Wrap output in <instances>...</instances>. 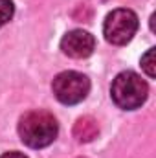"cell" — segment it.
I'll list each match as a JSON object with an SVG mask.
<instances>
[{
	"mask_svg": "<svg viewBox=\"0 0 156 158\" xmlns=\"http://www.w3.org/2000/svg\"><path fill=\"white\" fill-rule=\"evenodd\" d=\"M57 119L46 110H30L18 121L20 140L31 149H42L50 145L57 138Z\"/></svg>",
	"mask_w": 156,
	"mask_h": 158,
	"instance_id": "obj_1",
	"label": "cell"
},
{
	"mask_svg": "<svg viewBox=\"0 0 156 158\" xmlns=\"http://www.w3.org/2000/svg\"><path fill=\"white\" fill-rule=\"evenodd\" d=\"M149 94V86L136 72H121L112 81L110 96L112 101L123 110L140 109Z\"/></svg>",
	"mask_w": 156,
	"mask_h": 158,
	"instance_id": "obj_2",
	"label": "cell"
},
{
	"mask_svg": "<svg viewBox=\"0 0 156 158\" xmlns=\"http://www.w3.org/2000/svg\"><path fill=\"white\" fill-rule=\"evenodd\" d=\"M51 90L55 94V98L64 103V105H76L81 103L88 92H90V81L86 76L79 74V72H61L51 83Z\"/></svg>",
	"mask_w": 156,
	"mask_h": 158,
	"instance_id": "obj_3",
	"label": "cell"
},
{
	"mask_svg": "<svg viewBox=\"0 0 156 158\" xmlns=\"http://www.w3.org/2000/svg\"><path fill=\"white\" fill-rule=\"evenodd\" d=\"M136 30H138V17L130 9H114L112 13L107 15L103 24L105 39L116 46L127 44L134 37Z\"/></svg>",
	"mask_w": 156,
	"mask_h": 158,
	"instance_id": "obj_4",
	"label": "cell"
},
{
	"mask_svg": "<svg viewBox=\"0 0 156 158\" xmlns=\"http://www.w3.org/2000/svg\"><path fill=\"white\" fill-rule=\"evenodd\" d=\"M96 48V39L84 30H72L61 39V50L72 59H84Z\"/></svg>",
	"mask_w": 156,
	"mask_h": 158,
	"instance_id": "obj_5",
	"label": "cell"
},
{
	"mask_svg": "<svg viewBox=\"0 0 156 158\" xmlns=\"http://www.w3.org/2000/svg\"><path fill=\"white\" fill-rule=\"evenodd\" d=\"M97 134H99V125L92 116H83L74 125V136L81 143L92 142L94 138H97Z\"/></svg>",
	"mask_w": 156,
	"mask_h": 158,
	"instance_id": "obj_6",
	"label": "cell"
},
{
	"mask_svg": "<svg viewBox=\"0 0 156 158\" xmlns=\"http://www.w3.org/2000/svg\"><path fill=\"white\" fill-rule=\"evenodd\" d=\"M156 63H154V48H151V50H147V53L142 57V68L145 70V74L149 76V77H154L156 76Z\"/></svg>",
	"mask_w": 156,
	"mask_h": 158,
	"instance_id": "obj_7",
	"label": "cell"
},
{
	"mask_svg": "<svg viewBox=\"0 0 156 158\" xmlns=\"http://www.w3.org/2000/svg\"><path fill=\"white\" fill-rule=\"evenodd\" d=\"M13 13H15L13 2H11V0H0V28L11 20Z\"/></svg>",
	"mask_w": 156,
	"mask_h": 158,
	"instance_id": "obj_8",
	"label": "cell"
},
{
	"mask_svg": "<svg viewBox=\"0 0 156 158\" xmlns=\"http://www.w3.org/2000/svg\"><path fill=\"white\" fill-rule=\"evenodd\" d=\"M0 158H28V156H24L22 153H17V151H11V153H6V155H2Z\"/></svg>",
	"mask_w": 156,
	"mask_h": 158,
	"instance_id": "obj_9",
	"label": "cell"
},
{
	"mask_svg": "<svg viewBox=\"0 0 156 158\" xmlns=\"http://www.w3.org/2000/svg\"><path fill=\"white\" fill-rule=\"evenodd\" d=\"M79 158H84V156H79Z\"/></svg>",
	"mask_w": 156,
	"mask_h": 158,
	"instance_id": "obj_10",
	"label": "cell"
}]
</instances>
